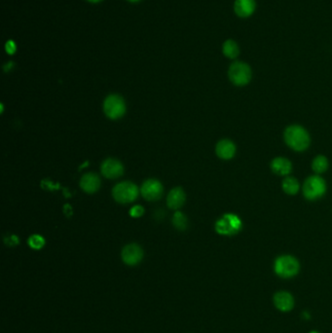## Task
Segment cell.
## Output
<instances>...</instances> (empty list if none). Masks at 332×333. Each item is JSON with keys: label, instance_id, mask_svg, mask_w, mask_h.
Returning <instances> with one entry per match:
<instances>
[{"label": "cell", "instance_id": "obj_1", "mask_svg": "<svg viewBox=\"0 0 332 333\" xmlns=\"http://www.w3.org/2000/svg\"><path fill=\"white\" fill-rule=\"evenodd\" d=\"M287 145L295 151H304L310 146V136L301 126H290L285 132Z\"/></svg>", "mask_w": 332, "mask_h": 333}, {"label": "cell", "instance_id": "obj_2", "mask_svg": "<svg viewBox=\"0 0 332 333\" xmlns=\"http://www.w3.org/2000/svg\"><path fill=\"white\" fill-rule=\"evenodd\" d=\"M300 264L293 256H282L276 259L274 264L275 273L283 279H291L299 273Z\"/></svg>", "mask_w": 332, "mask_h": 333}, {"label": "cell", "instance_id": "obj_3", "mask_svg": "<svg viewBox=\"0 0 332 333\" xmlns=\"http://www.w3.org/2000/svg\"><path fill=\"white\" fill-rule=\"evenodd\" d=\"M112 196L114 200L120 204H130L138 198L139 188L137 185L130 182L120 183L114 186Z\"/></svg>", "mask_w": 332, "mask_h": 333}, {"label": "cell", "instance_id": "obj_4", "mask_svg": "<svg viewBox=\"0 0 332 333\" xmlns=\"http://www.w3.org/2000/svg\"><path fill=\"white\" fill-rule=\"evenodd\" d=\"M251 67L243 62H234L228 72L230 81L237 86H245L250 83L252 79Z\"/></svg>", "mask_w": 332, "mask_h": 333}, {"label": "cell", "instance_id": "obj_5", "mask_svg": "<svg viewBox=\"0 0 332 333\" xmlns=\"http://www.w3.org/2000/svg\"><path fill=\"white\" fill-rule=\"evenodd\" d=\"M243 227L241 219L233 214H226L216 223V230L224 236H232L240 232Z\"/></svg>", "mask_w": 332, "mask_h": 333}, {"label": "cell", "instance_id": "obj_6", "mask_svg": "<svg viewBox=\"0 0 332 333\" xmlns=\"http://www.w3.org/2000/svg\"><path fill=\"white\" fill-rule=\"evenodd\" d=\"M327 190V185L324 179L319 176L310 177L306 180L303 186V193L306 199L316 200L321 198Z\"/></svg>", "mask_w": 332, "mask_h": 333}, {"label": "cell", "instance_id": "obj_7", "mask_svg": "<svg viewBox=\"0 0 332 333\" xmlns=\"http://www.w3.org/2000/svg\"><path fill=\"white\" fill-rule=\"evenodd\" d=\"M104 111L110 119H119L126 112L125 101L118 95H111L104 103Z\"/></svg>", "mask_w": 332, "mask_h": 333}, {"label": "cell", "instance_id": "obj_8", "mask_svg": "<svg viewBox=\"0 0 332 333\" xmlns=\"http://www.w3.org/2000/svg\"><path fill=\"white\" fill-rule=\"evenodd\" d=\"M121 257L125 264L129 266H136L144 259V251L139 245L130 244L123 248Z\"/></svg>", "mask_w": 332, "mask_h": 333}, {"label": "cell", "instance_id": "obj_9", "mask_svg": "<svg viewBox=\"0 0 332 333\" xmlns=\"http://www.w3.org/2000/svg\"><path fill=\"white\" fill-rule=\"evenodd\" d=\"M143 197L148 201L159 200L164 192V187L159 181L148 180L144 183L141 189Z\"/></svg>", "mask_w": 332, "mask_h": 333}, {"label": "cell", "instance_id": "obj_10", "mask_svg": "<svg viewBox=\"0 0 332 333\" xmlns=\"http://www.w3.org/2000/svg\"><path fill=\"white\" fill-rule=\"evenodd\" d=\"M102 174L107 179H118L120 178L124 173V167L123 165L116 159H107L102 164Z\"/></svg>", "mask_w": 332, "mask_h": 333}, {"label": "cell", "instance_id": "obj_11", "mask_svg": "<svg viewBox=\"0 0 332 333\" xmlns=\"http://www.w3.org/2000/svg\"><path fill=\"white\" fill-rule=\"evenodd\" d=\"M274 305L281 312H290L295 307V298L288 292H279L274 296Z\"/></svg>", "mask_w": 332, "mask_h": 333}, {"label": "cell", "instance_id": "obj_12", "mask_svg": "<svg viewBox=\"0 0 332 333\" xmlns=\"http://www.w3.org/2000/svg\"><path fill=\"white\" fill-rule=\"evenodd\" d=\"M256 0H236L234 3V11L240 18H249L256 11Z\"/></svg>", "mask_w": 332, "mask_h": 333}, {"label": "cell", "instance_id": "obj_13", "mask_svg": "<svg viewBox=\"0 0 332 333\" xmlns=\"http://www.w3.org/2000/svg\"><path fill=\"white\" fill-rule=\"evenodd\" d=\"M80 186L87 193H95L101 187V180L98 175L89 173L81 178Z\"/></svg>", "mask_w": 332, "mask_h": 333}, {"label": "cell", "instance_id": "obj_14", "mask_svg": "<svg viewBox=\"0 0 332 333\" xmlns=\"http://www.w3.org/2000/svg\"><path fill=\"white\" fill-rule=\"evenodd\" d=\"M185 202V193L183 188H174L167 197V204L170 209L178 210L184 206Z\"/></svg>", "mask_w": 332, "mask_h": 333}, {"label": "cell", "instance_id": "obj_15", "mask_svg": "<svg viewBox=\"0 0 332 333\" xmlns=\"http://www.w3.org/2000/svg\"><path fill=\"white\" fill-rule=\"evenodd\" d=\"M271 168L273 172L280 176H287L291 174L293 170V165L290 160L283 157L275 158L271 163Z\"/></svg>", "mask_w": 332, "mask_h": 333}, {"label": "cell", "instance_id": "obj_16", "mask_svg": "<svg viewBox=\"0 0 332 333\" xmlns=\"http://www.w3.org/2000/svg\"><path fill=\"white\" fill-rule=\"evenodd\" d=\"M217 154L223 160L232 159L236 153V147L233 142L229 140H222L217 146Z\"/></svg>", "mask_w": 332, "mask_h": 333}, {"label": "cell", "instance_id": "obj_17", "mask_svg": "<svg viewBox=\"0 0 332 333\" xmlns=\"http://www.w3.org/2000/svg\"><path fill=\"white\" fill-rule=\"evenodd\" d=\"M222 52L225 57L229 59H236L239 56L240 49H239L238 44L234 40L228 39L223 43Z\"/></svg>", "mask_w": 332, "mask_h": 333}, {"label": "cell", "instance_id": "obj_18", "mask_svg": "<svg viewBox=\"0 0 332 333\" xmlns=\"http://www.w3.org/2000/svg\"><path fill=\"white\" fill-rule=\"evenodd\" d=\"M312 167H313L314 172H316L317 174H323L329 168V161H328L327 157H325L323 155H320V156H318L314 159Z\"/></svg>", "mask_w": 332, "mask_h": 333}, {"label": "cell", "instance_id": "obj_19", "mask_svg": "<svg viewBox=\"0 0 332 333\" xmlns=\"http://www.w3.org/2000/svg\"><path fill=\"white\" fill-rule=\"evenodd\" d=\"M283 189L290 195H295L299 190V184L295 178H287L283 182Z\"/></svg>", "mask_w": 332, "mask_h": 333}, {"label": "cell", "instance_id": "obj_20", "mask_svg": "<svg viewBox=\"0 0 332 333\" xmlns=\"http://www.w3.org/2000/svg\"><path fill=\"white\" fill-rule=\"evenodd\" d=\"M173 223L179 230H185L187 227V219L184 214L176 213L173 218Z\"/></svg>", "mask_w": 332, "mask_h": 333}, {"label": "cell", "instance_id": "obj_21", "mask_svg": "<svg viewBox=\"0 0 332 333\" xmlns=\"http://www.w3.org/2000/svg\"><path fill=\"white\" fill-rule=\"evenodd\" d=\"M29 245L34 250H40L45 245V240L40 235H33L29 239Z\"/></svg>", "mask_w": 332, "mask_h": 333}, {"label": "cell", "instance_id": "obj_22", "mask_svg": "<svg viewBox=\"0 0 332 333\" xmlns=\"http://www.w3.org/2000/svg\"><path fill=\"white\" fill-rule=\"evenodd\" d=\"M144 213H145V209L143 207H141V206H135L130 211V215L133 218H140V217H142L144 215Z\"/></svg>", "mask_w": 332, "mask_h": 333}, {"label": "cell", "instance_id": "obj_23", "mask_svg": "<svg viewBox=\"0 0 332 333\" xmlns=\"http://www.w3.org/2000/svg\"><path fill=\"white\" fill-rule=\"evenodd\" d=\"M5 49H6V52L9 54V55H13L16 50H17V46H16V43L12 40L10 41H7L6 42V46H5Z\"/></svg>", "mask_w": 332, "mask_h": 333}, {"label": "cell", "instance_id": "obj_24", "mask_svg": "<svg viewBox=\"0 0 332 333\" xmlns=\"http://www.w3.org/2000/svg\"><path fill=\"white\" fill-rule=\"evenodd\" d=\"M86 1L91 2V3H99V2H101V1H103V0H86Z\"/></svg>", "mask_w": 332, "mask_h": 333}, {"label": "cell", "instance_id": "obj_25", "mask_svg": "<svg viewBox=\"0 0 332 333\" xmlns=\"http://www.w3.org/2000/svg\"><path fill=\"white\" fill-rule=\"evenodd\" d=\"M127 1L132 2V3H136V2H139V1H141V0H127Z\"/></svg>", "mask_w": 332, "mask_h": 333}, {"label": "cell", "instance_id": "obj_26", "mask_svg": "<svg viewBox=\"0 0 332 333\" xmlns=\"http://www.w3.org/2000/svg\"><path fill=\"white\" fill-rule=\"evenodd\" d=\"M318 333V332H311V333Z\"/></svg>", "mask_w": 332, "mask_h": 333}]
</instances>
